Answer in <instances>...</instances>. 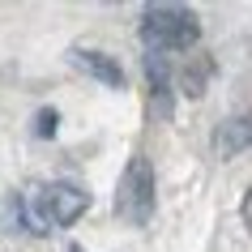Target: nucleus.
<instances>
[{
	"label": "nucleus",
	"mask_w": 252,
	"mask_h": 252,
	"mask_svg": "<svg viewBox=\"0 0 252 252\" xmlns=\"http://www.w3.org/2000/svg\"><path fill=\"white\" fill-rule=\"evenodd\" d=\"M34 133H39V137H52V133H56V111H39V120H34Z\"/></svg>",
	"instance_id": "6e6552de"
},
{
	"label": "nucleus",
	"mask_w": 252,
	"mask_h": 252,
	"mask_svg": "<svg viewBox=\"0 0 252 252\" xmlns=\"http://www.w3.org/2000/svg\"><path fill=\"white\" fill-rule=\"evenodd\" d=\"M73 64L81 68V73H90L94 81H103V86H124V68L116 64V60H111V56H103V52H73Z\"/></svg>",
	"instance_id": "39448f33"
},
{
	"label": "nucleus",
	"mask_w": 252,
	"mask_h": 252,
	"mask_svg": "<svg viewBox=\"0 0 252 252\" xmlns=\"http://www.w3.org/2000/svg\"><path fill=\"white\" fill-rule=\"evenodd\" d=\"M197 39H201V22L184 4H154L141 17V43L158 56L162 52H184Z\"/></svg>",
	"instance_id": "f03ea898"
},
{
	"label": "nucleus",
	"mask_w": 252,
	"mask_h": 252,
	"mask_svg": "<svg viewBox=\"0 0 252 252\" xmlns=\"http://www.w3.org/2000/svg\"><path fill=\"white\" fill-rule=\"evenodd\" d=\"M205 77H210V60H205V64H188L184 68V77H180V81H184V94H192V98H201V94H205Z\"/></svg>",
	"instance_id": "0eeeda50"
},
{
	"label": "nucleus",
	"mask_w": 252,
	"mask_h": 252,
	"mask_svg": "<svg viewBox=\"0 0 252 252\" xmlns=\"http://www.w3.org/2000/svg\"><path fill=\"white\" fill-rule=\"evenodd\" d=\"M239 214H244V226L252 231V188H248V197H244V210H239Z\"/></svg>",
	"instance_id": "1a4fd4ad"
},
{
	"label": "nucleus",
	"mask_w": 252,
	"mask_h": 252,
	"mask_svg": "<svg viewBox=\"0 0 252 252\" xmlns=\"http://www.w3.org/2000/svg\"><path fill=\"white\" fill-rule=\"evenodd\" d=\"M146 77H150L154 98H158V111L167 116L171 111V68H167V56H158V52L146 56Z\"/></svg>",
	"instance_id": "423d86ee"
},
{
	"label": "nucleus",
	"mask_w": 252,
	"mask_h": 252,
	"mask_svg": "<svg viewBox=\"0 0 252 252\" xmlns=\"http://www.w3.org/2000/svg\"><path fill=\"white\" fill-rule=\"evenodd\" d=\"M116 214L128 226H146L150 218H154V167H150V158H141V154L128 158V167L120 175Z\"/></svg>",
	"instance_id": "7ed1b4c3"
},
{
	"label": "nucleus",
	"mask_w": 252,
	"mask_h": 252,
	"mask_svg": "<svg viewBox=\"0 0 252 252\" xmlns=\"http://www.w3.org/2000/svg\"><path fill=\"white\" fill-rule=\"evenodd\" d=\"M214 150H218L222 158H235L239 150H252V111L222 120L218 133H214Z\"/></svg>",
	"instance_id": "20e7f679"
},
{
	"label": "nucleus",
	"mask_w": 252,
	"mask_h": 252,
	"mask_svg": "<svg viewBox=\"0 0 252 252\" xmlns=\"http://www.w3.org/2000/svg\"><path fill=\"white\" fill-rule=\"evenodd\" d=\"M68 252H86V248H68Z\"/></svg>",
	"instance_id": "9d476101"
},
{
	"label": "nucleus",
	"mask_w": 252,
	"mask_h": 252,
	"mask_svg": "<svg viewBox=\"0 0 252 252\" xmlns=\"http://www.w3.org/2000/svg\"><path fill=\"white\" fill-rule=\"evenodd\" d=\"M90 210V197L77 184H34L17 197V218L34 235H47L52 226H73Z\"/></svg>",
	"instance_id": "f257e3e1"
}]
</instances>
